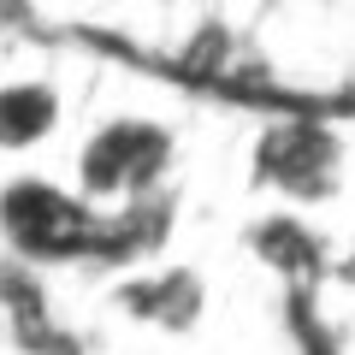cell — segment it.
<instances>
[{"instance_id":"obj_1","label":"cell","mask_w":355,"mask_h":355,"mask_svg":"<svg viewBox=\"0 0 355 355\" xmlns=\"http://www.w3.org/2000/svg\"><path fill=\"white\" fill-rule=\"evenodd\" d=\"M0 243L30 266L107 261V214L53 178L24 172L0 184Z\"/></svg>"},{"instance_id":"obj_2","label":"cell","mask_w":355,"mask_h":355,"mask_svg":"<svg viewBox=\"0 0 355 355\" xmlns=\"http://www.w3.org/2000/svg\"><path fill=\"white\" fill-rule=\"evenodd\" d=\"M172 154L178 142L160 119H142V113L101 119L77 148V196H89L95 207L154 196L172 178Z\"/></svg>"},{"instance_id":"obj_3","label":"cell","mask_w":355,"mask_h":355,"mask_svg":"<svg viewBox=\"0 0 355 355\" xmlns=\"http://www.w3.org/2000/svg\"><path fill=\"white\" fill-rule=\"evenodd\" d=\"M254 184L284 202H331L343 184V137L320 113H272L254 137Z\"/></svg>"},{"instance_id":"obj_4","label":"cell","mask_w":355,"mask_h":355,"mask_svg":"<svg viewBox=\"0 0 355 355\" xmlns=\"http://www.w3.org/2000/svg\"><path fill=\"white\" fill-rule=\"evenodd\" d=\"M119 302H125V314L148 320L160 331H190L207 308V291L190 266H154V272H142L119 291Z\"/></svg>"},{"instance_id":"obj_5","label":"cell","mask_w":355,"mask_h":355,"mask_svg":"<svg viewBox=\"0 0 355 355\" xmlns=\"http://www.w3.org/2000/svg\"><path fill=\"white\" fill-rule=\"evenodd\" d=\"M65 119V101L60 89L48 77H12V83H0V148L6 154H30L60 130Z\"/></svg>"},{"instance_id":"obj_6","label":"cell","mask_w":355,"mask_h":355,"mask_svg":"<svg viewBox=\"0 0 355 355\" xmlns=\"http://www.w3.org/2000/svg\"><path fill=\"white\" fill-rule=\"evenodd\" d=\"M249 249L261 254L272 272H284V279H291V291H308V284L320 279V261H326L320 237L308 231V219H296V214L261 219V225L249 231Z\"/></svg>"}]
</instances>
